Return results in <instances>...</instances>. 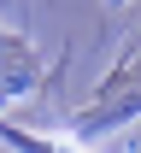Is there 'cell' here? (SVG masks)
I'll list each match as a JSON object with an SVG mask.
<instances>
[]
</instances>
